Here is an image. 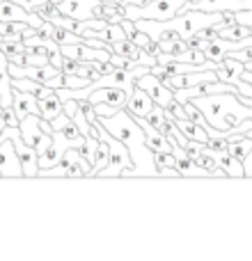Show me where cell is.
Returning <instances> with one entry per match:
<instances>
[{
  "mask_svg": "<svg viewBox=\"0 0 252 261\" xmlns=\"http://www.w3.org/2000/svg\"><path fill=\"white\" fill-rule=\"evenodd\" d=\"M101 128H106L110 135H115L117 140L129 147L131 158H133L135 167H129V170H122V176H158V167L154 163V151L147 147L144 142V130L138 122L133 119V115L126 108L117 110L110 117H99L96 115V122Z\"/></svg>",
  "mask_w": 252,
  "mask_h": 261,
  "instance_id": "1",
  "label": "cell"
},
{
  "mask_svg": "<svg viewBox=\"0 0 252 261\" xmlns=\"http://www.w3.org/2000/svg\"><path fill=\"white\" fill-rule=\"evenodd\" d=\"M96 126H99V124H96ZM99 138L108 140V144H110V163H108V167L101 170L96 176H101V179H108V176H122V170L135 167L129 147H126L122 140H117L115 135H110L108 130L101 128V126H99Z\"/></svg>",
  "mask_w": 252,
  "mask_h": 261,
  "instance_id": "2",
  "label": "cell"
},
{
  "mask_svg": "<svg viewBox=\"0 0 252 261\" xmlns=\"http://www.w3.org/2000/svg\"><path fill=\"white\" fill-rule=\"evenodd\" d=\"M184 7V0H152L147 7H135L133 3H126V18H154V21H167L177 16Z\"/></svg>",
  "mask_w": 252,
  "mask_h": 261,
  "instance_id": "3",
  "label": "cell"
},
{
  "mask_svg": "<svg viewBox=\"0 0 252 261\" xmlns=\"http://www.w3.org/2000/svg\"><path fill=\"white\" fill-rule=\"evenodd\" d=\"M0 138H12L14 147H16L18 158H21L23 176H28V179H35V176L39 174V153H37L35 149L30 147V144L23 142L18 126H5L3 130H0Z\"/></svg>",
  "mask_w": 252,
  "mask_h": 261,
  "instance_id": "4",
  "label": "cell"
},
{
  "mask_svg": "<svg viewBox=\"0 0 252 261\" xmlns=\"http://www.w3.org/2000/svg\"><path fill=\"white\" fill-rule=\"evenodd\" d=\"M18 130H21L23 142L30 144L37 153H44L53 144V133H46L41 128V115H28L26 119H21Z\"/></svg>",
  "mask_w": 252,
  "mask_h": 261,
  "instance_id": "5",
  "label": "cell"
},
{
  "mask_svg": "<svg viewBox=\"0 0 252 261\" xmlns=\"http://www.w3.org/2000/svg\"><path fill=\"white\" fill-rule=\"evenodd\" d=\"M135 87H142V90L154 99V103L161 106V108H167L170 101L174 99V92H172L167 85H163L152 71L144 73V76H140V78H135Z\"/></svg>",
  "mask_w": 252,
  "mask_h": 261,
  "instance_id": "6",
  "label": "cell"
},
{
  "mask_svg": "<svg viewBox=\"0 0 252 261\" xmlns=\"http://www.w3.org/2000/svg\"><path fill=\"white\" fill-rule=\"evenodd\" d=\"M0 170H3V176H7V179L23 176L21 158H18L12 138H0Z\"/></svg>",
  "mask_w": 252,
  "mask_h": 261,
  "instance_id": "7",
  "label": "cell"
},
{
  "mask_svg": "<svg viewBox=\"0 0 252 261\" xmlns=\"http://www.w3.org/2000/svg\"><path fill=\"white\" fill-rule=\"evenodd\" d=\"M131 94H133V92L124 90V87L108 85V87H99V90H94L90 96H87V101H90L92 106L94 103H108V106H113V108L122 110V108H126V103H129Z\"/></svg>",
  "mask_w": 252,
  "mask_h": 261,
  "instance_id": "8",
  "label": "cell"
},
{
  "mask_svg": "<svg viewBox=\"0 0 252 261\" xmlns=\"http://www.w3.org/2000/svg\"><path fill=\"white\" fill-rule=\"evenodd\" d=\"M12 106L16 110L18 119H26L28 115H39V101H37V96L28 94L23 90H16V87L12 92Z\"/></svg>",
  "mask_w": 252,
  "mask_h": 261,
  "instance_id": "9",
  "label": "cell"
},
{
  "mask_svg": "<svg viewBox=\"0 0 252 261\" xmlns=\"http://www.w3.org/2000/svg\"><path fill=\"white\" fill-rule=\"evenodd\" d=\"M154 99L147 94V92L142 90V87H135L133 94L129 96V103H126V110H129L131 115H140V117H147L149 113L154 110Z\"/></svg>",
  "mask_w": 252,
  "mask_h": 261,
  "instance_id": "10",
  "label": "cell"
},
{
  "mask_svg": "<svg viewBox=\"0 0 252 261\" xmlns=\"http://www.w3.org/2000/svg\"><path fill=\"white\" fill-rule=\"evenodd\" d=\"M12 73H9V58L0 53V106L7 108L12 106Z\"/></svg>",
  "mask_w": 252,
  "mask_h": 261,
  "instance_id": "11",
  "label": "cell"
},
{
  "mask_svg": "<svg viewBox=\"0 0 252 261\" xmlns=\"http://www.w3.org/2000/svg\"><path fill=\"white\" fill-rule=\"evenodd\" d=\"M12 87H16V90H23L28 92V94L37 96V101L39 99H48L51 94H53V87L44 85V83L39 81H32V78H12Z\"/></svg>",
  "mask_w": 252,
  "mask_h": 261,
  "instance_id": "12",
  "label": "cell"
},
{
  "mask_svg": "<svg viewBox=\"0 0 252 261\" xmlns=\"http://www.w3.org/2000/svg\"><path fill=\"white\" fill-rule=\"evenodd\" d=\"M213 156H216L218 165L222 167V170L227 172V176H232V179H241V176H245V170H243V161H239V158H234L230 151H211Z\"/></svg>",
  "mask_w": 252,
  "mask_h": 261,
  "instance_id": "13",
  "label": "cell"
},
{
  "mask_svg": "<svg viewBox=\"0 0 252 261\" xmlns=\"http://www.w3.org/2000/svg\"><path fill=\"white\" fill-rule=\"evenodd\" d=\"M60 113H64V103H62V99H60L58 90H55L53 94L48 96V99H39V115L44 119L53 122V119L58 117Z\"/></svg>",
  "mask_w": 252,
  "mask_h": 261,
  "instance_id": "14",
  "label": "cell"
},
{
  "mask_svg": "<svg viewBox=\"0 0 252 261\" xmlns=\"http://www.w3.org/2000/svg\"><path fill=\"white\" fill-rule=\"evenodd\" d=\"M174 122H177V126L181 128V133H184L188 140H197V142H204V144H207L209 130L204 128V126L195 124L193 119H174Z\"/></svg>",
  "mask_w": 252,
  "mask_h": 261,
  "instance_id": "15",
  "label": "cell"
},
{
  "mask_svg": "<svg viewBox=\"0 0 252 261\" xmlns=\"http://www.w3.org/2000/svg\"><path fill=\"white\" fill-rule=\"evenodd\" d=\"M99 140H101V142H99V147H96L90 176H96L101 170H106V167H108V163H110V144H108V140H104V138H99Z\"/></svg>",
  "mask_w": 252,
  "mask_h": 261,
  "instance_id": "16",
  "label": "cell"
},
{
  "mask_svg": "<svg viewBox=\"0 0 252 261\" xmlns=\"http://www.w3.org/2000/svg\"><path fill=\"white\" fill-rule=\"evenodd\" d=\"M0 53H5L9 60L18 53H26V39L23 37H0Z\"/></svg>",
  "mask_w": 252,
  "mask_h": 261,
  "instance_id": "17",
  "label": "cell"
},
{
  "mask_svg": "<svg viewBox=\"0 0 252 261\" xmlns=\"http://www.w3.org/2000/svg\"><path fill=\"white\" fill-rule=\"evenodd\" d=\"M113 53H119V55H126V58H133V60H140L142 55V48L138 44H133L131 39H122V41H113L110 44Z\"/></svg>",
  "mask_w": 252,
  "mask_h": 261,
  "instance_id": "18",
  "label": "cell"
},
{
  "mask_svg": "<svg viewBox=\"0 0 252 261\" xmlns=\"http://www.w3.org/2000/svg\"><path fill=\"white\" fill-rule=\"evenodd\" d=\"M90 172H92V163L81 153V158L73 165L67 167V179H85V176H90Z\"/></svg>",
  "mask_w": 252,
  "mask_h": 261,
  "instance_id": "19",
  "label": "cell"
},
{
  "mask_svg": "<svg viewBox=\"0 0 252 261\" xmlns=\"http://www.w3.org/2000/svg\"><path fill=\"white\" fill-rule=\"evenodd\" d=\"M28 28L30 25L23 21H0V37H23Z\"/></svg>",
  "mask_w": 252,
  "mask_h": 261,
  "instance_id": "20",
  "label": "cell"
},
{
  "mask_svg": "<svg viewBox=\"0 0 252 261\" xmlns=\"http://www.w3.org/2000/svg\"><path fill=\"white\" fill-rule=\"evenodd\" d=\"M37 14H39L44 21H53V23H60V21H62V16H64V14L60 12V7L53 3V0L44 3L41 7H37Z\"/></svg>",
  "mask_w": 252,
  "mask_h": 261,
  "instance_id": "21",
  "label": "cell"
},
{
  "mask_svg": "<svg viewBox=\"0 0 252 261\" xmlns=\"http://www.w3.org/2000/svg\"><path fill=\"white\" fill-rule=\"evenodd\" d=\"M154 163L156 167H177L174 151H154Z\"/></svg>",
  "mask_w": 252,
  "mask_h": 261,
  "instance_id": "22",
  "label": "cell"
},
{
  "mask_svg": "<svg viewBox=\"0 0 252 261\" xmlns=\"http://www.w3.org/2000/svg\"><path fill=\"white\" fill-rule=\"evenodd\" d=\"M92 85L87 78L78 76V73H71V76H64V87H69V90H83V87Z\"/></svg>",
  "mask_w": 252,
  "mask_h": 261,
  "instance_id": "23",
  "label": "cell"
},
{
  "mask_svg": "<svg viewBox=\"0 0 252 261\" xmlns=\"http://www.w3.org/2000/svg\"><path fill=\"white\" fill-rule=\"evenodd\" d=\"M78 67H81V60H76V58H67V55H64V60H62V69H60V71H62L64 76H71V73H78Z\"/></svg>",
  "mask_w": 252,
  "mask_h": 261,
  "instance_id": "24",
  "label": "cell"
},
{
  "mask_svg": "<svg viewBox=\"0 0 252 261\" xmlns=\"http://www.w3.org/2000/svg\"><path fill=\"white\" fill-rule=\"evenodd\" d=\"M3 122H5V126H18V124H21V119H18L14 106H7V108H3Z\"/></svg>",
  "mask_w": 252,
  "mask_h": 261,
  "instance_id": "25",
  "label": "cell"
},
{
  "mask_svg": "<svg viewBox=\"0 0 252 261\" xmlns=\"http://www.w3.org/2000/svg\"><path fill=\"white\" fill-rule=\"evenodd\" d=\"M78 158H81V147H69L67 151L62 153V161H60V163H62L64 167H69V165H73Z\"/></svg>",
  "mask_w": 252,
  "mask_h": 261,
  "instance_id": "26",
  "label": "cell"
},
{
  "mask_svg": "<svg viewBox=\"0 0 252 261\" xmlns=\"http://www.w3.org/2000/svg\"><path fill=\"white\" fill-rule=\"evenodd\" d=\"M230 55L234 60H241V62H252V44L245 46V48H241V50H232Z\"/></svg>",
  "mask_w": 252,
  "mask_h": 261,
  "instance_id": "27",
  "label": "cell"
},
{
  "mask_svg": "<svg viewBox=\"0 0 252 261\" xmlns=\"http://www.w3.org/2000/svg\"><path fill=\"white\" fill-rule=\"evenodd\" d=\"M94 110L99 117H110V115L117 113V108H113V106H108V103H94Z\"/></svg>",
  "mask_w": 252,
  "mask_h": 261,
  "instance_id": "28",
  "label": "cell"
},
{
  "mask_svg": "<svg viewBox=\"0 0 252 261\" xmlns=\"http://www.w3.org/2000/svg\"><path fill=\"white\" fill-rule=\"evenodd\" d=\"M14 3L23 5V7L28 9V12H37V7H41V5L48 3V0H14Z\"/></svg>",
  "mask_w": 252,
  "mask_h": 261,
  "instance_id": "29",
  "label": "cell"
},
{
  "mask_svg": "<svg viewBox=\"0 0 252 261\" xmlns=\"http://www.w3.org/2000/svg\"><path fill=\"white\" fill-rule=\"evenodd\" d=\"M207 44H209V41H204L202 39V37H197V35H193V37H190V39H188V46H190V48H207Z\"/></svg>",
  "mask_w": 252,
  "mask_h": 261,
  "instance_id": "30",
  "label": "cell"
},
{
  "mask_svg": "<svg viewBox=\"0 0 252 261\" xmlns=\"http://www.w3.org/2000/svg\"><path fill=\"white\" fill-rule=\"evenodd\" d=\"M101 3H106V5H124V3H129V0H101Z\"/></svg>",
  "mask_w": 252,
  "mask_h": 261,
  "instance_id": "31",
  "label": "cell"
},
{
  "mask_svg": "<svg viewBox=\"0 0 252 261\" xmlns=\"http://www.w3.org/2000/svg\"><path fill=\"white\" fill-rule=\"evenodd\" d=\"M5 128V122H3V106H0V130Z\"/></svg>",
  "mask_w": 252,
  "mask_h": 261,
  "instance_id": "32",
  "label": "cell"
},
{
  "mask_svg": "<svg viewBox=\"0 0 252 261\" xmlns=\"http://www.w3.org/2000/svg\"><path fill=\"white\" fill-rule=\"evenodd\" d=\"M0 176H3V170H0Z\"/></svg>",
  "mask_w": 252,
  "mask_h": 261,
  "instance_id": "33",
  "label": "cell"
}]
</instances>
